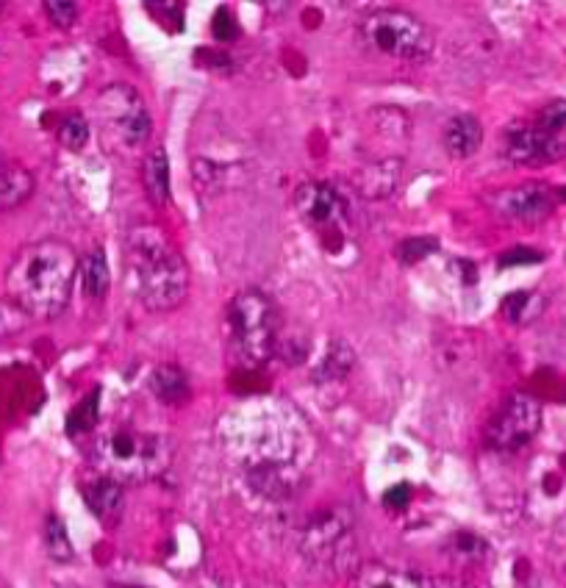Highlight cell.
<instances>
[{"instance_id":"obj_7","label":"cell","mask_w":566,"mask_h":588,"mask_svg":"<svg viewBox=\"0 0 566 588\" xmlns=\"http://www.w3.org/2000/svg\"><path fill=\"white\" fill-rule=\"evenodd\" d=\"M236 447L245 458L247 472L261 469V466H297L295 453L300 447V433H297L286 414H261L247 428L236 430Z\"/></svg>"},{"instance_id":"obj_21","label":"cell","mask_w":566,"mask_h":588,"mask_svg":"<svg viewBox=\"0 0 566 588\" xmlns=\"http://www.w3.org/2000/svg\"><path fill=\"white\" fill-rule=\"evenodd\" d=\"M81 281H84V292L92 300H100L103 294L109 292V261H106V250L95 247L84 264H81Z\"/></svg>"},{"instance_id":"obj_26","label":"cell","mask_w":566,"mask_h":588,"mask_svg":"<svg viewBox=\"0 0 566 588\" xmlns=\"http://www.w3.org/2000/svg\"><path fill=\"white\" fill-rule=\"evenodd\" d=\"M59 142H62L67 150H73V153L84 150L89 142L87 117H84V114H78V111L67 114V117L62 120V125H59Z\"/></svg>"},{"instance_id":"obj_4","label":"cell","mask_w":566,"mask_h":588,"mask_svg":"<svg viewBox=\"0 0 566 588\" xmlns=\"http://www.w3.org/2000/svg\"><path fill=\"white\" fill-rule=\"evenodd\" d=\"M228 333L236 361L242 367H264L278 353L281 317L270 294L259 289H245L228 306Z\"/></svg>"},{"instance_id":"obj_5","label":"cell","mask_w":566,"mask_h":588,"mask_svg":"<svg viewBox=\"0 0 566 588\" xmlns=\"http://www.w3.org/2000/svg\"><path fill=\"white\" fill-rule=\"evenodd\" d=\"M358 37L370 50L403 62H425L433 53V34L417 14L381 6L361 17Z\"/></svg>"},{"instance_id":"obj_36","label":"cell","mask_w":566,"mask_h":588,"mask_svg":"<svg viewBox=\"0 0 566 588\" xmlns=\"http://www.w3.org/2000/svg\"><path fill=\"white\" fill-rule=\"evenodd\" d=\"M558 197H561V200H566V189H561V192H558Z\"/></svg>"},{"instance_id":"obj_13","label":"cell","mask_w":566,"mask_h":588,"mask_svg":"<svg viewBox=\"0 0 566 588\" xmlns=\"http://www.w3.org/2000/svg\"><path fill=\"white\" fill-rule=\"evenodd\" d=\"M81 494L87 500L89 511L98 516L103 525H117L125 511V486L117 480L98 475L81 483Z\"/></svg>"},{"instance_id":"obj_25","label":"cell","mask_w":566,"mask_h":588,"mask_svg":"<svg viewBox=\"0 0 566 588\" xmlns=\"http://www.w3.org/2000/svg\"><path fill=\"white\" fill-rule=\"evenodd\" d=\"M45 550L59 564H67L73 558V541L67 536V527H64L59 516H48L45 519Z\"/></svg>"},{"instance_id":"obj_24","label":"cell","mask_w":566,"mask_h":588,"mask_svg":"<svg viewBox=\"0 0 566 588\" xmlns=\"http://www.w3.org/2000/svg\"><path fill=\"white\" fill-rule=\"evenodd\" d=\"M100 392L89 394L84 403H78L73 408V414L67 419V433L70 436H87L92 430L98 428V419H100Z\"/></svg>"},{"instance_id":"obj_12","label":"cell","mask_w":566,"mask_h":588,"mask_svg":"<svg viewBox=\"0 0 566 588\" xmlns=\"http://www.w3.org/2000/svg\"><path fill=\"white\" fill-rule=\"evenodd\" d=\"M295 206L303 222L322 233L339 231L342 217H345V203H342L339 192L322 181H308V184L297 186Z\"/></svg>"},{"instance_id":"obj_2","label":"cell","mask_w":566,"mask_h":588,"mask_svg":"<svg viewBox=\"0 0 566 588\" xmlns=\"http://www.w3.org/2000/svg\"><path fill=\"white\" fill-rule=\"evenodd\" d=\"M123 270L128 289L148 311H173L189 294L184 256L156 225H139L125 236Z\"/></svg>"},{"instance_id":"obj_17","label":"cell","mask_w":566,"mask_h":588,"mask_svg":"<svg viewBox=\"0 0 566 588\" xmlns=\"http://www.w3.org/2000/svg\"><path fill=\"white\" fill-rule=\"evenodd\" d=\"M350 588H433L431 580L389 564H367L356 569Z\"/></svg>"},{"instance_id":"obj_15","label":"cell","mask_w":566,"mask_h":588,"mask_svg":"<svg viewBox=\"0 0 566 588\" xmlns=\"http://www.w3.org/2000/svg\"><path fill=\"white\" fill-rule=\"evenodd\" d=\"M444 150L453 156V159H469L478 153V147L483 145V125H480L478 117L472 114H456L450 117L442 131Z\"/></svg>"},{"instance_id":"obj_29","label":"cell","mask_w":566,"mask_h":588,"mask_svg":"<svg viewBox=\"0 0 566 588\" xmlns=\"http://www.w3.org/2000/svg\"><path fill=\"white\" fill-rule=\"evenodd\" d=\"M536 128H542L547 134H561V131H566V100H550V103L539 111Z\"/></svg>"},{"instance_id":"obj_28","label":"cell","mask_w":566,"mask_h":588,"mask_svg":"<svg viewBox=\"0 0 566 588\" xmlns=\"http://www.w3.org/2000/svg\"><path fill=\"white\" fill-rule=\"evenodd\" d=\"M450 550H453L456 561H461V564H475V561H480L486 555V544L478 536H472V533H458L456 539L450 541Z\"/></svg>"},{"instance_id":"obj_27","label":"cell","mask_w":566,"mask_h":588,"mask_svg":"<svg viewBox=\"0 0 566 588\" xmlns=\"http://www.w3.org/2000/svg\"><path fill=\"white\" fill-rule=\"evenodd\" d=\"M436 247H439V242L433 236H411V239L397 245V256L403 264H417L425 256H431Z\"/></svg>"},{"instance_id":"obj_32","label":"cell","mask_w":566,"mask_h":588,"mask_svg":"<svg viewBox=\"0 0 566 588\" xmlns=\"http://www.w3.org/2000/svg\"><path fill=\"white\" fill-rule=\"evenodd\" d=\"M145 9L150 14H156L159 23H167L173 17L175 25H184V3L181 0H153V3H145Z\"/></svg>"},{"instance_id":"obj_34","label":"cell","mask_w":566,"mask_h":588,"mask_svg":"<svg viewBox=\"0 0 566 588\" xmlns=\"http://www.w3.org/2000/svg\"><path fill=\"white\" fill-rule=\"evenodd\" d=\"M408 500H411V489H408L406 483H397L394 489H389L383 494V505H386V508H394V511L406 508Z\"/></svg>"},{"instance_id":"obj_9","label":"cell","mask_w":566,"mask_h":588,"mask_svg":"<svg viewBox=\"0 0 566 588\" xmlns=\"http://www.w3.org/2000/svg\"><path fill=\"white\" fill-rule=\"evenodd\" d=\"M542 428V405L525 392L511 394L486 428V444L497 453H517Z\"/></svg>"},{"instance_id":"obj_6","label":"cell","mask_w":566,"mask_h":588,"mask_svg":"<svg viewBox=\"0 0 566 588\" xmlns=\"http://www.w3.org/2000/svg\"><path fill=\"white\" fill-rule=\"evenodd\" d=\"M303 558L320 572L342 575L356 566V519L345 505H336L308 522L303 541Z\"/></svg>"},{"instance_id":"obj_1","label":"cell","mask_w":566,"mask_h":588,"mask_svg":"<svg viewBox=\"0 0 566 588\" xmlns=\"http://www.w3.org/2000/svg\"><path fill=\"white\" fill-rule=\"evenodd\" d=\"M78 270L81 261L67 242L39 239L20 247L6 267V297L25 317L42 322L62 317L70 306Z\"/></svg>"},{"instance_id":"obj_8","label":"cell","mask_w":566,"mask_h":588,"mask_svg":"<svg viewBox=\"0 0 566 588\" xmlns=\"http://www.w3.org/2000/svg\"><path fill=\"white\" fill-rule=\"evenodd\" d=\"M95 111H98L100 123L109 125L111 136L125 147H139L148 142L150 131H153V120L145 106L142 95L134 86L128 84H111L100 89L98 100H95Z\"/></svg>"},{"instance_id":"obj_16","label":"cell","mask_w":566,"mask_h":588,"mask_svg":"<svg viewBox=\"0 0 566 588\" xmlns=\"http://www.w3.org/2000/svg\"><path fill=\"white\" fill-rule=\"evenodd\" d=\"M34 195V175L20 161L0 156V214L23 206Z\"/></svg>"},{"instance_id":"obj_19","label":"cell","mask_w":566,"mask_h":588,"mask_svg":"<svg viewBox=\"0 0 566 588\" xmlns=\"http://www.w3.org/2000/svg\"><path fill=\"white\" fill-rule=\"evenodd\" d=\"M150 389L159 397L161 403L181 405L189 400V378L181 367L175 364H161L150 375Z\"/></svg>"},{"instance_id":"obj_10","label":"cell","mask_w":566,"mask_h":588,"mask_svg":"<svg viewBox=\"0 0 566 588\" xmlns=\"http://www.w3.org/2000/svg\"><path fill=\"white\" fill-rule=\"evenodd\" d=\"M494 214L514 222H542L555 209V192L544 184H522L503 189L489 200Z\"/></svg>"},{"instance_id":"obj_22","label":"cell","mask_w":566,"mask_h":588,"mask_svg":"<svg viewBox=\"0 0 566 588\" xmlns=\"http://www.w3.org/2000/svg\"><path fill=\"white\" fill-rule=\"evenodd\" d=\"M350 369H353V347H347L345 342H331L322 364L314 369V380L317 383L342 380L350 375Z\"/></svg>"},{"instance_id":"obj_31","label":"cell","mask_w":566,"mask_h":588,"mask_svg":"<svg viewBox=\"0 0 566 588\" xmlns=\"http://www.w3.org/2000/svg\"><path fill=\"white\" fill-rule=\"evenodd\" d=\"M211 34L217 42H234L239 37V23H236V17L231 14L228 6H220L217 12H214V20H211Z\"/></svg>"},{"instance_id":"obj_35","label":"cell","mask_w":566,"mask_h":588,"mask_svg":"<svg viewBox=\"0 0 566 588\" xmlns=\"http://www.w3.org/2000/svg\"><path fill=\"white\" fill-rule=\"evenodd\" d=\"M433 588H472L461 580H453V577H439V580H431Z\"/></svg>"},{"instance_id":"obj_3","label":"cell","mask_w":566,"mask_h":588,"mask_svg":"<svg viewBox=\"0 0 566 588\" xmlns=\"http://www.w3.org/2000/svg\"><path fill=\"white\" fill-rule=\"evenodd\" d=\"M173 461L170 441L159 433H145L131 425L109 428L92 444V466L98 475L117 483H145L159 478Z\"/></svg>"},{"instance_id":"obj_30","label":"cell","mask_w":566,"mask_h":588,"mask_svg":"<svg viewBox=\"0 0 566 588\" xmlns=\"http://www.w3.org/2000/svg\"><path fill=\"white\" fill-rule=\"evenodd\" d=\"M45 14H48V20L56 28H73L75 23H78V14H81V9H78V3H70V0H48L45 6Z\"/></svg>"},{"instance_id":"obj_18","label":"cell","mask_w":566,"mask_h":588,"mask_svg":"<svg viewBox=\"0 0 566 588\" xmlns=\"http://www.w3.org/2000/svg\"><path fill=\"white\" fill-rule=\"evenodd\" d=\"M142 184L156 206L170 203V161H167L164 147H153L142 161Z\"/></svg>"},{"instance_id":"obj_37","label":"cell","mask_w":566,"mask_h":588,"mask_svg":"<svg viewBox=\"0 0 566 588\" xmlns=\"http://www.w3.org/2000/svg\"><path fill=\"white\" fill-rule=\"evenodd\" d=\"M123 588H134V586H123Z\"/></svg>"},{"instance_id":"obj_23","label":"cell","mask_w":566,"mask_h":588,"mask_svg":"<svg viewBox=\"0 0 566 588\" xmlns=\"http://www.w3.org/2000/svg\"><path fill=\"white\" fill-rule=\"evenodd\" d=\"M544 311V300L536 292H514L503 300V314L517 325L533 322Z\"/></svg>"},{"instance_id":"obj_11","label":"cell","mask_w":566,"mask_h":588,"mask_svg":"<svg viewBox=\"0 0 566 588\" xmlns=\"http://www.w3.org/2000/svg\"><path fill=\"white\" fill-rule=\"evenodd\" d=\"M505 156L522 167H544L566 159V139L561 134H547L542 128H511L505 136Z\"/></svg>"},{"instance_id":"obj_14","label":"cell","mask_w":566,"mask_h":588,"mask_svg":"<svg viewBox=\"0 0 566 588\" xmlns=\"http://www.w3.org/2000/svg\"><path fill=\"white\" fill-rule=\"evenodd\" d=\"M247 483L261 497L281 503V500L295 497L297 489L303 486V475L297 466H261V469L247 472Z\"/></svg>"},{"instance_id":"obj_20","label":"cell","mask_w":566,"mask_h":588,"mask_svg":"<svg viewBox=\"0 0 566 588\" xmlns=\"http://www.w3.org/2000/svg\"><path fill=\"white\" fill-rule=\"evenodd\" d=\"M400 170H403L400 159H386L372 164L370 170L361 175V192L367 197L392 195L400 184Z\"/></svg>"},{"instance_id":"obj_33","label":"cell","mask_w":566,"mask_h":588,"mask_svg":"<svg viewBox=\"0 0 566 588\" xmlns=\"http://www.w3.org/2000/svg\"><path fill=\"white\" fill-rule=\"evenodd\" d=\"M542 261V253H536V250H528V247H517V250H508L503 258H500V264L503 267H514V264H539Z\"/></svg>"}]
</instances>
